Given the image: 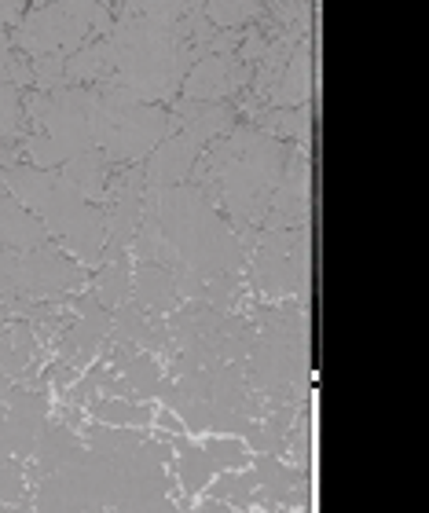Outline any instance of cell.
Returning a JSON list of instances; mask_svg holds the SVG:
<instances>
[{"mask_svg": "<svg viewBox=\"0 0 429 513\" xmlns=\"http://www.w3.org/2000/svg\"><path fill=\"white\" fill-rule=\"evenodd\" d=\"M180 473H184V488H187V491H202L217 470L209 466V459H205L202 447H184V454H180Z\"/></svg>", "mask_w": 429, "mask_h": 513, "instance_id": "obj_1", "label": "cell"}, {"mask_svg": "<svg viewBox=\"0 0 429 513\" xmlns=\"http://www.w3.org/2000/svg\"><path fill=\"white\" fill-rule=\"evenodd\" d=\"M202 451H205V459H209L213 470H235V466L246 463V451H242L239 440H213Z\"/></svg>", "mask_w": 429, "mask_h": 513, "instance_id": "obj_2", "label": "cell"}, {"mask_svg": "<svg viewBox=\"0 0 429 513\" xmlns=\"http://www.w3.org/2000/svg\"><path fill=\"white\" fill-rule=\"evenodd\" d=\"M99 415L111 422H147L143 408H129V404H99Z\"/></svg>", "mask_w": 429, "mask_h": 513, "instance_id": "obj_3", "label": "cell"}]
</instances>
